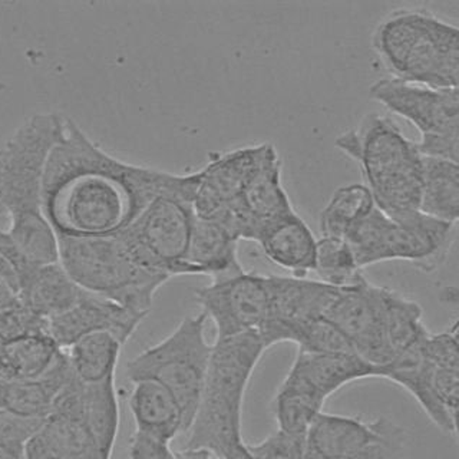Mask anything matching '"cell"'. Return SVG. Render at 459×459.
Wrapping results in <instances>:
<instances>
[{
    "instance_id": "cell-1",
    "label": "cell",
    "mask_w": 459,
    "mask_h": 459,
    "mask_svg": "<svg viewBox=\"0 0 459 459\" xmlns=\"http://www.w3.org/2000/svg\"><path fill=\"white\" fill-rule=\"evenodd\" d=\"M200 174H174L122 161L74 119L48 160L42 212L56 237L114 236L160 197L193 203Z\"/></svg>"
},
{
    "instance_id": "cell-2",
    "label": "cell",
    "mask_w": 459,
    "mask_h": 459,
    "mask_svg": "<svg viewBox=\"0 0 459 459\" xmlns=\"http://www.w3.org/2000/svg\"><path fill=\"white\" fill-rule=\"evenodd\" d=\"M64 115L36 112L0 147V215L7 236L33 262L57 263V238L42 212L48 160L65 129Z\"/></svg>"
},
{
    "instance_id": "cell-3",
    "label": "cell",
    "mask_w": 459,
    "mask_h": 459,
    "mask_svg": "<svg viewBox=\"0 0 459 459\" xmlns=\"http://www.w3.org/2000/svg\"><path fill=\"white\" fill-rule=\"evenodd\" d=\"M370 45L391 78L435 90H458L459 29L425 7L385 14Z\"/></svg>"
},
{
    "instance_id": "cell-4",
    "label": "cell",
    "mask_w": 459,
    "mask_h": 459,
    "mask_svg": "<svg viewBox=\"0 0 459 459\" xmlns=\"http://www.w3.org/2000/svg\"><path fill=\"white\" fill-rule=\"evenodd\" d=\"M265 351L257 333L215 339L184 449H204L224 459L244 444V394Z\"/></svg>"
},
{
    "instance_id": "cell-5",
    "label": "cell",
    "mask_w": 459,
    "mask_h": 459,
    "mask_svg": "<svg viewBox=\"0 0 459 459\" xmlns=\"http://www.w3.org/2000/svg\"><path fill=\"white\" fill-rule=\"evenodd\" d=\"M334 145L359 165L377 210L394 220L420 212L423 157L389 117L365 115Z\"/></svg>"
},
{
    "instance_id": "cell-6",
    "label": "cell",
    "mask_w": 459,
    "mask_h": 459,
    "mask_svg": "<svg viewBox=\"0 0 459 459\" xmlns=\"http://www.w3.org/2000/svg\"><path fill=\"white\" fill-rule=\"evenodd\" d=\"M56 238L57 263L76 286L133 312L148 316L155 294L169 280L136 262L117 234Z\"/></svg>"
},
{
    "instance_id": "cell-7",
    "label": "cell",
    "mask_w": 459,
    "mask_h": 459,
    "mask_svg": "<svg viewBox=\"0 0 459 459\" xmlns=\"http://www.w3.org/2000/svg\"><path fill=\"white\" fill-rule=\"evenodd\" d=\"M455 240V224L430 219L422 212L394 220L373 208L349 231L346 241L359 269L403 260L423 273L437 272Z\"/></svg>"
},
{
    "instance_id": "cell-8",
    "label": "cell",
    "mask_w": 459,
    "mask_h": 459,
    "mask_svg": "<svg viewBox=\"0 0 459 459\" xmlns=\"http://www.w3.org/2000/svg\"><path fill=\"white\" fill-rule=\"evenodd\" d=\"M207 316H186L169 336L129 360L126 377L131 382L154 380L167 387L178 402L184 434L197 412L207 377L212 344L205 337Z\"/></svg>"
},
{
    "instance_id": "cell-9",
    "label": "cell",
    "mask_w": 459,
    "mask_h": 459,
    "mask_svg": "<svg viewBox=\"0 0 459 459\" xmlns=\"http://www.w3.org/2000/svg\"><path fill=\"white\" fill-rule=\"evenodd\" d=\"M369 95L420 131L416 147L422 157L459 164L458 90H435L389 76L373 83Z\"/></svg>"
},
{
    "instance_id": "cell-10",
    "label": "cell",
    "mask_w": 459,
    "mask_h": 459,
    "mask_svg": "<svg viewBox=\"0 0 459 459\" xmlns=\"http://www.w3.org/2000/svg\"><path fill=\"white\" fill-rule=\"evenodd\" d=\"M193 203L178 197L152 201L117 236L136 262L165 276H186V257L193 231Z\"/></svg>"
},
{
    "instance_id": "cell-11",
    "label": "cell",
    "mask_w": 459,
    "mask_h": 459,
    "mask_svg": "<svg viewBox=\"0 0 459 459\" xmlns=\"http://www.w3.org/2000/svg\"><path fill=\"white\" fill-rule=\"evenodd\" d=\"M201 313L214 323L217 337L257 333L269 320L272 294L270 276L248 273L215 280L195 291Z\"/></svg>"
},
{
    "instance_id": "cell-12",
    "label": "cell",
    "mask_w": 459,
    "mask_h": 459,
    "mask_svg": "<svg viewBox=\"0 0 459 459\" xmlns=\"http://www.w3.org/2000/svg\"><path fill=\"white\" fill-rule=\"evenodd\" d=\"M386 287L370 283L365 276L355 284L337 287L325 313L349 342L356 355L380 368L389 362L385 334Z\"/></svg>"
},
{
    "instance_id": "cell-13",
    "label": "cell",
    "mask_w": 459,
    "mask_h": 459,
    "mask_svg": "<svg viewBox=\"0 0 459 459\" xmlns=\"http://www.w3.org/2000/svg\"><path fill=\"white\" fill-rule=\"evenodd\" d=\"M336 290L337 287L320 280L270 274L272 305L269 320L260 333L265 348L283 342L293 343L301 327L325 317Z\"/></svg>"
},
{
    "instance_id": "cell-14",
    "label": "cell",
    "mask_w": 459,
    "mask_h": 459,
    "mask_svg": "<svg viewBox=\"0 0 459 459\" xmlns=\"http://www.w3.org/2000/svg\"><path fill=\"white\" fill-rule=\"evenodd\" d=\"M82 386L74 380L57 394L47 420L26 445L25 459H104L81 420Z\"/></svg>"
},
{
    "instance_id": "cell-15",
    "label": "cell",
    "mask_w": 459,
    "mask_h": 459,
    "mask_svg": "<svg viewBox=\"0 0 459 459\" xmlns=\"http://www.w3.org/2000/svg\"><path fill=\"white\" fill-rule=\"evenodd\" d=\"M270 145L258 143L212 155L204 169L198 171L200 179L193 198L195 215L208 220L220 208L238 200Z\"/></svg>"
},
{
    "instance_id": "cell-16",
    "label": "cell",
    "mask_w": 459,
    "mask_h": 459,
    "mask_svg": "<svg viewBox=\"0 0 459 459\" xmlns=\"http://www.w3.org/2000/svg\"><path fill=\"white\" fill-rule=\"evenodd\" d=\"M145 317L147 316L133 312L108 299L83 291L68 312L48 322V330L61 349H68L81 337L98 332L114 334L126 344Z\"/></svg>"
},
{
    "instance_id": "cell-17",
    "label": "cell",
    "mask_w": 459,
    "mask_h": 459,
    "mask_svg": "<svg viewBox=\"0 0 459 459\" xmlns=\"http://www.w3.org/2000/svg\"><path fill=\"white\" fill-rule=\"evenodd\" d=\"M379 377V368L356 353L299 351L281 384L326 403L332 394L356 380Z\"/></svg>"
},
{
    "instance_id": "cell-18",
    "label": "cell",
    "mask_w": 459,
    "mask_h": 459,
    "mask_svg": "<svg viewBox=\"0 0 459 459\" xmlns=\"http://www.w3.org/2000/svg\"><path fill=\"white\" fill-rule=\"evenodd\" d=\"M391 420L320 412L306 432V459H348L369 449Z\"/></svg>"
},
{
    "instance_id": "cell-19",
    "label": "cell",
    "mask_w": 459,
    "mask_h": 459,
    "mask_svg": "<svg viewBox=\"0 0 459 459\" xmlns=\"http://www.w3.org/2000/svg\"><path fill=\"white\" fill-rule=\"evenodd\" d=\"M281 172L283 165L279 152L274 145H270L241 197L233 201L250 220L255 230V241L265 227L294 212L289 194L284 190Z\"/></svg>"
},
{
    "instance_id": "cell-20",
    "label": "cell",
    "mask_w": 459,
    "mask_h": 459,
    "mask_svg": "<svg viewBox=\"0 0 459 459\" xmlns=\"http://www.w3.org/2000/svg\"><path fill=\"white\" fill-rule=\"evenodd\" d=\"M255 243L270 262L290 276L307 277L315 272L317 238L296 210L265 227Z\"/></svg>"
},
{
    "instance_id": "cell-21",
    "label": "cell",
    "mask_w": 459,
    "mask_h": 459,
    "mask_svg": "<svg viewBox=\"0 0 459 459\" xmlns=\"http://www.w3.org/2000/svg\"><path fill=\"white\" fill-rule=\"evenodd\" d=\"M243 272L238 260V241L219 224L195 215L186 251V276L203 274L215 281Z\"/></svg>"
},
{
    "instance_id": "cell-22",
    "label": "cell",
    "mask_w": 459,
    "mask_h": 459,
    "mask_svg": "<svg viewBox=\"0 0 459 459\" xmlns=\"http://www.w3.org/2000/svg\"><path fill=\"white\" fill-rule=\"evenodd\" d=\"M133 385L128 405L136 434L165 444L184 434L183 412L167 387L154 380H138Z\"/></svg>"
},
{
    "instance_id": "cell-23",
    "label": "cell",
    "mask_w": 459,
    "mask_h": 459,
    "mask_svg": "<svg viewBox=\"0 0 459 459\" xmlns=\"http://www.w3.org/2000/svg\"><path fill=\"white\" fill-rule=\"evenodd\" d=\"M74 377L66 351H61L54 365L43 377L21 382H2V409L22 416L47 418L55 399Z\"/></svg>"
},
{
    "instance_id": "cell-24",
    "label": "cell",
    "mask_w": 459,
    "mask_h": 459,
    "mask_svg": "<svg viewBox=\"0 0 459 459\" xmlns=\"http://www.w3.org/2000/svg\"><path fill=\"white\" fill-rule=\"evenodd\" d=\"M82 294L59 263L39 265L19 284L21 305L48 322L68 312Z\"/></svg>"
},
{
    "instance_id": "cell-25",
    "label": "cell",
    "mask_w": 459,
    "mask_h": 459,
    "mask_svg": "<svg viewBox=\"0 0 459 459\" xmlns=\"http://www.w3.org/2000/svg\"><path fill=\"white\" fill-rule=\"evenodd\" d=\"M119 402L115 377L82 386L81 420L95 448L104 459H111L119 430Z\"/></svg>"
},
{
    "instance_id": "cell-26",
    "label": "cell",
    "mask_w": 459,
    "mask_h": 459,
    "mask_svg": "<svg viewBox=\"0 0 459 459\" xmlns=\"http://www.w3.org/2000/svg\"><path fill=\"white\" fill-rule=\"evenodd\" d=\"M64 349L49 333L4 342L0 348V382H21L43 377Z\"/></svg>"
},
{
    "instance_id": "cell-27",
    "label": "cell",
    "mask_w": 459,
    "mask_h": 459,
    "mask_svg": "<svg viewBox=\"0 0 459 459\" xmlns=\"http://www.w3.org/2000/svg\"><path fill=\"white\" fill-rule=\"evenodd\" d=\"M420 212L430 219L456 224L459 217V164L423 157Z\"/></svg>"
},
{
    "instance_id": "cell-28",
    "label": "cell",
    "mask_w": 459,
    "mask_h": 459,
    "mask_svg": "<svg viewBox=\"0 0 459 459\" xmlns=\"http://www.w3.org/2000/svg\"><path fill=\"white\" fill-rule=\"evenodd\" d=\"M122 348L114 334L98 332L81 337L65 351L74 375L82 384L92 385L115 377Z\"/></svg>"
},
{
    "instance_id": "cell-29",
    "label": "cell",
    "mask_w": 459,
    "mask_h": 459,
    "mask_svg": "<svg viewBox=\"0 0 459 459\" xmlns=\"http://www.w3.org/2000/svg\"><path fill=\"white\" fill-rule=\"evenodd\" d=\"M375 207L365 184H349L337 188L320 212V237L346 240L349 231Z\"/></svg>"
},
{
    "instance_id": "cell-30",
    "label": "cell",
    "mask_w": 459,
    "mask_h": 459,
    "mask_svg": "<svg viewBox=\"0 0 459 459\" xmlns=\"http://www.w3.org/2000/svg\"><path fill=\"white\" fill-rule=\"evenodd\" d=\"M315 273L320 281L333 287H346L362 279L348 241L332 237L317 238Z\"/></svg>"
},
{
    "instance_id": "cell-31",
    "label": "cell",
    "mask_w": 459,
    "mask_h": 459,
    "mask_svg": "<svg viewBox=\"0 0 459 459\" xmlns=\"http://www.w3.org/2000/svg\"><path fill=\"white\" fill-rule=\"evenodd\" d=\"M323 406L325 405L310 398L308 394L286 385H280L273 402L277 430H281L284 434L306 437V432L316 416L323 412Z\"/></svg>"
},
{
    "instance_id": "cell-32",
    "label": "cell",
    "mask_w": 459,
    "mask_h": 459,
    "mask_svg": "<svg viewBox=\"0 0 459 459\" xmlns=\"http://www.w3.org/2000/svg\"><path fill=\"white\" fill-rule=\"evenodd\" d=\"M47 418L16 415L0 411V451L25 459L26 445L40 429Z\"/></svg>"
},
{
    "instance_id": "cell-33",
    "label": "cell",
    "mask_w": 459,
    "mask_h": 459,
    "mask_svg": "<svg viewBox=\"0 0 459 459\" xmlns=\"http://www.w3.org/2000/svg\"><path fill=\"white\" fill-rule=\"evenodd\" d=\"M49 333L48 320L30 312L25 306L18 305L0 312V341H14L33 334Z\"/></svg>"
},
{
    "instance_id": "cell-34",
    "label": "cell",
    "mask_w": 459,
    "mask_h": 459,
    "mask_svg": "<svg viewBox=\"0 0 459 459\" xmlns=\"http://www.w3.org/2000/svg\"><path fill=\"white\" fill-rule=\"evenodd\" d=\"M255 459H306V437L276 430L260 444L248 445Z\"/></svg>"
},
{
    "instance_id": "cell-35",
    "label": "cell",
    "mask_w": 459,
    "mask_h": 459,
    "mask_svg": "<svg viewBox=\"0 0 459 459\" xmlns=\"http://www.w3.org/2000/svg\"><path fill=\"white\" fill-rule=\"evenodd\" d=\"M348 459H405V430L391 420L379 441L360 455Z\"/></svg>"
},
{
    "instance_id": "cell-36",
    "label": "cell",
    "mask_w": 459,
    "mask_h": 459,
    "mask_svg": "<svg viewBox=\"0 0 459 459\" xmlns=\"http://www.w3.org/2000/svg\"><path fill=\"white\" fill-rule=\"evenodd\" d=\"M128 459H181L171 444L134 432L128 444Z\"/></svg>"
},
{
    "instance_id": "cell-37",
    "label": "cell",
    "mask_w": 459,
    "mask_h": 459,
    "mask_svg": "<svg viewBox=\"0 0 459 459\" xmlns=\"http://www.w3.org/2000/svg\"><path fill=\"white\" fill-rule=\"evenodd\" d=\"M178 455L181 459H219L204 449H183L178 452Z\"/></svg>"
},
{
    "instance_id": "cell-38",
    "label": "cell",
    "mask_w": 459,
    "mask_h": 459,
    "mask_svg": "<svg viewBox=\"0 0 459 459\" xmlns=\"http://www.w3.org/2000/svg\"><path fill=\"white\" fill-rule=\"evenodd\" d=\"M0 391H2V382H0ZM0 411H2V402H0Z\"/></svg>"
},
{
    "instance_id": "cell-39",
    "label": "cell",
    "mask_w": 459,
    "mask_h": 459,
    "mask_svg": "<svg viewBox=\"0 0 459 459\" xmlns=\"http://www.w3.org/2000/svg\"><path fill=\"white\" fill-rule=\"evenodd\" d=\"M2 344H4V343H2V341H0V348H2Z\"/></svg>"
}]
</instances>
